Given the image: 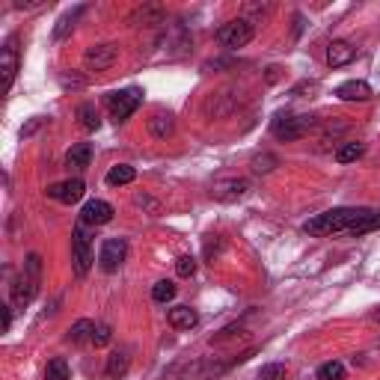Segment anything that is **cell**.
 Segmentation results:
<instances>
[{
	"mask_svg": "<svg viewBox=\"0 0 380 380\" xmlns=\"http://www.w3.org/2000/svg\"><path fill=\"white\" fill-rule=\"evenodd\" d=\"M113 205L110 202H104V199H89L87 205H83L80 211V223L83 226H104V223H110L113 220Z\"/></svg>",
	"mask_w": 380,
	"mask_h": 380,
	"instance_id": "8fae6325",
	"label": "cell"
},
{
	"mask_svg": "<svg viewBox=\"0 0 380 380\" xmlns=\"http://www.w3.org/2000/svg\"><path fill=\"white\" fill-rule=\"evenodd\" d=\"M336 95L342 101H368L374 92H372V87H368L365 80H344L342 87L336 89Z\"/></svg>",
	"mask_w": 380,
	"mask_h": 380,
	"instance_id": "4fadbf2b",
	"label": "cell"
},
{
	"mask_svg": "<svg viewBox=\"0 0 380 380\" xmlns=\"http://www.w3.org/2000/svg\"><path fill=\"white\" fill-rule=\"evenodd\" d=\"M113 339V330L107 324H95V332H92V344L95 348H104V344H110Z\"/></svg>",
	"mask_w": 380,
	"mask_h": 380,
	"instance_id": "f1b7e54d",
	"label": "cell"
},
{
	"mask_svg": "<svg viewBox=\"0 0 380 380\" xmlns=\"http://www.w3.org/2000/svg\"><path fill=\"white\" fill-rule=\"evenodd\" d=\"M163 18V9L161 6H146V9H137L134 15H131V24H161Z\"/></svg>",
	"mask_w": 380,
	"mask_h": 380,
	"instance_id": "603a6c76",
	"label": "cell"
},
{
	"mask_svg": "<svg viewBox=\"0 0 380 380\" xmlns=\"http://www.w3.org/2000/svg\"><path fill=\"white\" fill-rule=\"evenodd\" d=\"M45 380H68V363L63 356H57V360L48 363L45 368Z\"/></svg>",
	"mask_w": 380,
	"mask_h": 380,
	"instance_id": "cb8c5ba5",
	"label": "cell"
},
{
	"mask_svg": "<svg viewBox=\"0 0 380 380\" xmlns=\"http://www.w3.org/2000/svg\"><path fill=\"white\" fill-rule=\"evenodd\" d=\"M270 163H277V158H273V154H258V158L253 161V170H256V173H270V170H273Z\"/></svg>",
	"mask_w": 380,
	"mask_h": 380,
	"instance_id": "f546056e",
	"label": "cell"
},
{
	"mask_svg": "<svg viewBox=\"0 0 380 380\" xmlns=\"http://www.w3.org/2000/svg\"><path fill=\"white\" fill-rule=\"evenodd\" d=\"M9 324H12V312L9 306H3V332H9Z\"/></svg>",
	"mask_w": 380,
	"mask_h": 380,
	"instance_id": "4dcf8cb0",
	"label": "cell"
},
{
	"mask_svg": "<svg viewBox=\"0 0 380 380\" xmlns=\"http://www.w3.org/2000/svg\"><path fill=\"white\" fill-rule=\"evenodd\" d=\"M214 199L220 202H235L249 193V182L247 178H220V182H214Z\"/></svg>",
	"mask_w": 380,
	"mask_h": 380,
	"instance_id": "7c38bea8",
	"label": "cell"
},
{
	"mask_svg": "<svg viewBox=\"0 0 380 380\" xmlns=\"http://www.w3.org/2000/svg\"><path fill=\"white\" fill-rule=\"evenodd\" d=\"M166 318H170V327H175V330H190L199 324L196 309H190V306H175V309H170Z\"/></svg>",
	"mask_w": 380,
	"mask_h": 380,
	"instance_id": "9a60e30c",
	"label": "cell"
},
{
	"mask_svg": "<svg viewBox=\"0 0 380 380\" xmlns=\"http://www.w3.org/2000/svg\"><path fill=\"white\" fill-rule=\"evenodd\" d=\"M312 125V119L309 116H291V113H279L277 119H273V137L277 140H285V142H291V140H300L306 134V128Z\"/></svg>",
	"mask_w": 380,
	"mask_h": 380,
	"instance_id": "8992f818",
	"label": "cell"
},
{
	"mask_svg": "<svg viewBox=\"0 0 380 380\" xmlns=\"http://www.w3.org/2000/svg\"><path fill=\"white\" fill-rule=\"evenodd\" d=\"M83 193H87V184H83L80 178H68V182H59V184L48 187V196L63 202V205H75V202L83 199Z\"/></svg>",
	"mask_w": 380,
	"mask_h": 380,
	"instance_id": "30bf717a",
	"label": "cell"
},
{
	"mask_svg": "<svg viewBox=\"0 0 380 380\" xmlns=\"http://www.w3.org/2000/svg\"><path fill=\"white\" fill-rule=\"evenodd\" d=\"M92 332H95V324H92V321H89V318H80L78 324L68 327V342H75V344L92 342Z\"/></svg>",
	"mask_w": 380,
	"mask_h": 380,
	"instance_id": "ffe728a7",
	"label": "cell"
},
{
	"mask_svg": "<svg viewBox=\"0 0 380 380\" xmlns=\"http://www.w3.org/2000/svg\"><path fill=\"white\" fill-rule=\"evenodd\" d=\"M175 273H178V277H193V273H196V258L193 256H182V258H178L175 261Z\"/></svg>",
	"mask_w": 380,
	"mask_h": 380,
	"instance_id": "83f0119b",
	"label": "cell"
},
{
	"mask_svg": "<svg viewBox=\"0 0 380 380\" xmlns=\"http://www.w3.org/2000/svg\"><path fill=\"white\" fill-rule=\"evenodd\" d=\"M78 119H80L83 131H98V125H101V116H98V110H95V104H89V101H83L78 107Z\"/></svg>",
	"mask_w": 380,
	"mask_h": 380,
	"instance_id": "44dd1931",
	"label": "cell"
},
{
	"mask_svg": "<svg viewBox=\"0 0 380 380\" xmlns=\"http://www.w3.org/2000/svg\"><path fill=\"white\" fill-rule=\"evenodd\" d=\"M39 270H42V258L39 256H27V265H24V273L21 277L12 282V303L15 306H27L33 297H36V291H39Z\"/></svg>",
	"mask_w": 380,
	"mask_h": 380,
	"instance_id": "7a4b0ae2",
	"label": "cell"
},
{
	"mask_svg": "<svg viewBox=\"0 0 380 380\" xmlns=\"http://www.w3.org/2000/svg\"><path fill=\"white\" fill-rule=\"evenodd\" d=\"M0 75H3V92H9L12 80L18 75V39L15 36L6 39V45L0 48Z\"/></svg>",
	"mask_w": 380,
	"mask_h": 380,
	"instance_id": "9c48e42d",
	"label": "cell"
},
{
	"mask_svg": "<svg viewBox=\"0 0 380 380\" xmlns=\"http://www.w3.org/2000/svg\"><path fill=\"white\" fill-rule=\"evenodd\" d=\"M140 104H142V89H137V87L107 95V107H110V119H113V122H125L131 113H137Z\"/></svg>",
	"mask_w": 380,
	"mask_h": 380,
	"instance_id": "5b68a950",
	"label": "cell"
},
{
	"mask_svg": "<svg viewBox=\"0 0 380 380\" xmlns=\"http://www.w3.org/2000/svg\"><path fill=\"white\" fill-rule=\"evenodd\" d=\"M89 161H92V146H89V142H75V146L68 149V154H66V163L78 166V170L89 166Z\"/></svg>",
	"mask_w": 380,
	"mask_h": 380,
	"instance_id": "ac0fdd59",
	"label": "cell"
},
{
	"mask_svg": "<svg viewBox=\"0 0 380 380\" xmlns=\"http://www.w3.org/2000/svg\"><path fill=\"white\" fill-rule=\"evenodd\" d=\"M128 365H131V356L128 351H113L110 356H107V380H119L128 374Z\"/></svg>",
	"mask_w": 380,
	"mask_h": 380,
	"instance_id": "2e32d148",
	"label": "cell"
},
{
	"mask_svg": "<svg viewBox=\"0 0 380 380\" xmlns=\"http://www.w3.org/2000/svg\"><path fill=\"white\" fill-rule=\"evenodd\" d=\"M363 152H365L363 142H344V146L336 152V161H339V163H351V161H356V158H363Z\"/></svg>",
	"mask_w": 380,
	"mask_h": 380,
	"instance_id": "d4e9b609",
	"label": "cell"
},
{
	"mask_svg": "<svg viewBox=\"0 0 380 380\" xmlns=\"http://www.w3.org/2000/svg\"><path fill=\"white\" fill-rule=\"evenodd\" d=\"M116 59H119L116 45H92V48H87V54H83V66L89 71H104V68H110Z\"/></svg>",
	"mask_w": 380,
	"mask_h": 380,
	"instance_id": "52a82bcc",
	"label": "cell"
},
{
	"mask_svg": "<svg viewBox=\"0 0 380 380\" xmlns=\"http://www.w3.org/2000/svg\"><path fill=\"white\" fill-rule=\"evenodd\" d=\"M318 380H344V365L342 363H324L318 368Z\"/></svg>",
	"mask_w": 380,
	"mask_h": 380,
	"instance_id": "484cf974",
	"label": "cell"
},
{
	"mask_svg": "<svg viewBox=\"0 0 380 380\" xmlns=\"http://www.w3.org/2000/svg\"><path fill=\"white\" fill-rule=\"evenodd\" d=\"M356 57V51H353V45L351 42H332L330 48H327V63L332 66V68H339V66H348L351 59Z\"/></svg>",
	"mask_w": 380,
	"mask_h": 380,
	"instance_id": "5bb4252c",
	"label": "cell"
},
{
	"mask_svg": "<svg viewBox=\"0 0 380 380\" xmlns=\"http://www.w3.org/2000/svg\"><path fill=\"white\" fill-rule=\"evenodd\" d=\"M258 380H285V365L282 363H268L258 372Z\"/></svg>",
	"mask_w": 380,
	"mask_h": 380,
	"instance_id": "4316f807",
	"label": "cell"
},
{
	"mask_svg": "<svg viewBox=\"0 0 380 380\" xmlns=\"http://www.w3.org/2000/svg\"><path fill=\"white\" fill-rule=\"evenodd\" d=\"M125 256H128L125 238H107V241L101 244V256H98V261H101V268H104L107 273H113V270H119V265L125 261Z\"/></svg>",
	"mask_w": 380,
	"mask_h": 380,
	"instance_id": "ba28073f",
	"label": "cell"
},
{
	"mask_svg": "<svg viewBox=\"0 0 380 380\" xmlns=\"http://www.w3.org/2000/svg\"><path fill=\"white\" fill-rule=\"evenodd\" d=\"M380 229V211H368V208H332V211H324L318 217L306 220L303 223V232L306 235H368Z\"/></svg>",
	"mask_w": 380,
	"mask_h": 380,
	"instance_id": "6da1fadb",
	"label": "cell"
},
{
	"mask_svg": "<svg viewBox=\"0 0 380 380\" xmlns=\"http://www.w3.org/2000/svg\"><path fill=\"white\" fill-rule=\"evenodd\" d=\"M173 131H175V122H173L170 113H154V116L149 119V134H152L154 140L173 137Z\"/></svg>",
	"mask_w": 380,
	"mask_h": 380,
	"instance_id": "e0dca14e",
	"label": "cell"
},
{
	"mask_svg": "<svg viewBox=\"0 0 380 380\" xmlns=\"http://www.w3.org/2000/svg\"><path fill=\"white\" fill-rule=\"evenodd\" d=\"M253 36H256L253 24H249L247 18H235L217 30V42L223 48H229V51H238V48H247L249 42H253Z\"/></svg>",
	"mask_w": 380,
	"mask_h": 380,
	"instance_id": "277c9868",
	"label": "cell"
},
{
	"mask_svg": "<svg viewBox=\"0 0 380 380\" xmlns=\"http://www.w3.org/2000/svg\"><path fill=\"white\" fill-rule=\"evenodd\" d=\"M173 297H175V282H170V279L154 282V288H152V300L154 303H170Z\"/></svg>",
	"mask_w": 380,
	"mask_h": 380,
	"instance_id": "7402d4cb",
	"label": "cell"
},
{
	"mask_svg": "<svg viewBox=\"0 0 380 380\" xmlns=\"http://www.w3.org/2000/svg\"><path fill=\"white\" fill-rule=\"evenodd\" d=\"M134 178H137V170H134V166L119 163V166H113V170L107 173V184H110V187H122V184H131Z\"/></svg>",
	"mask_w": 380,
	"mask_h": 380,
	"instance_id": "d6986e66",
	"label": "cell"
},
{
	"mask_svg": "<svg viewBox=\"0 0 380 380\" xmlns=\"http://www.w3.org/2000/svg\"><path fill=\"white\" fill-rule=\"evenodd\" d=\"M71 261H75V273L78 277H87L89 268H92V238H89V226L78 223L75 226V235H71Z\"/></svg>",
	"mask_w": 380,
	"mask_h": 380,
	"instance_id": "3957f363",
	"label": "cell"
}]
</instances>
